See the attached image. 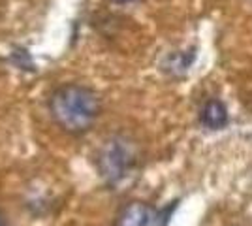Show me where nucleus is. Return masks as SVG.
<instances>
[{"instance_id": "obj_1", "label": "nucleus", "mask_w": 252, "mask_h": 226, "mask_svg": "<svg viewBox=\"0 0 252 226\" xmlns=\"http://www.w3.org/2000/svg\"><path fill=\"white\" fill-rule=\"evenodd\" d=\"M100 98L94 91L83 85L59 87L49 98L53 121L70 134H83L94 125L100 115Z\"/></svg>"}, {"instance_id": "obj_2", "label": "nucleus", "mask_w": 252, "mask_h": 226, "mask_svg": "<svg viewBox=\"0 0 252 226\" xmlns=\"http://www.w3.org/2000/svg\"><path fill=\"white\" fill-rule=\"evenodd\" d=\"M137 164V149L125 136H113L98 151L96 166L104 181L111 187L123 183Z\"/></svg>"}, {"instance_id": "obj_3", "label": "nucleus", "mask_w": 252, "mask_h": 226, "mask_svg": "<svg viewBox=\"0 0 252 226\" xmlns=\"http://www.w3.org/2000/svg\"><path fill=\"white\" fill-rule=\"evenodd\" d=\"M169 209H157L145 202H132L123 207L115 226H164Z\"/></svg>"}, {"instance_id": "obj_4", "label": "nucleus", "mask_w": 252, "mask_h": 226, "mask_svg": "<svg viewBox=\"0 0 252 226\" xmlns=\"http://www.w3.org/2000/svg\"><path fill=\"white\" fill-rule=\"evenodd\" d=\"M200 119L201 123L211 130H219V129H224L226 125H228V109L226 106L222 104L220 100H217V98H213L209 102H205V106L201 108V113H200Z\"/></svg>"}, {"instance_id": "obj_5", "label": "nucleus", "mask_w": 252, "mask_h": 226, "mask_svg": "<svg viewBox=\"0 0 252 226\" xmlns=\"http://www.w3.org/2000/svg\"><path fill=\"white\" fill-rule=\"evenodd\" d=\"M196 59V49H189V51H175L169 53L164 61L162 68L171 75H183L189 72V68L192 66Z\"/></svg>"}, {"instance_id": "obj_6", "label": "nucleus", "mask_w": 252, "mask_h": 226, "mask_svg": "<svg viewBox=\"0 0 252 226\" xmlns=\"http://www.w3.org/2000/svg\"><path fill=\"white\" fill-rule=\"evenodd\" d=\"M0 226H6V219H4L2 213H0Z\"/></svg>"}, {"instance_id": "obj_7", "label": "nucleus", "mask_w": 252, "mask_h": 226, "mask_svg": "<svg viewBox=\"0 0 252 226\" xmlns=\"http://www.w3.org/2000/svg\"><path fill=\"white\" fill-rule=\"evenodd\" d=\"M119 4H128V2H136V0H115Z\"/></svg>"}]
</instances>
